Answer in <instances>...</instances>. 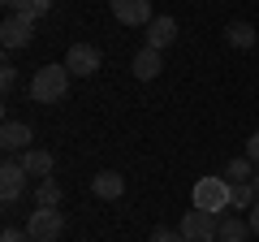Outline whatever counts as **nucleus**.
<instances>
[{
  "mask_svg": "<svg viewBox=\"0 0 259 242\" xmlns=\"http://www.w3.org/2000/svg\"><path fill=\"white\" fill-rule=\"evenodd\" d=\"M259 195H255V182H242V186H233V208H255Z\"/></svg>",
  "mask_w": 259,
  "mask_h": 242,
  "instance_id": "nucleus-19",
  "label": "nucleus"
},
{
  "mask_svg": "<svg viewBox=\"0 0 259 242\" xmlns=\"http://www.w3.org/2000/svg\"><path fill=\"white\" fill-rule=\"evenodd\" d=\"M65 69L74 78H95V69H100V48L95 44H74L65 52Z\"/></svg>",
  "mask_w": 259,
  "mask_h": 242,
  "instance_id": "nucleus-7",
  "label": "nucleus"
},
{
  "mask_svg": "<svg viewBox=\"0 0 259 242\" xmlns=\"http://www.w3.org/2000/svg\"><path fill=\"white\" fill-rule=\"evenodd\" d=\"M35 208H61V186H56L52 177H44L35 186Z\"/></svg>",
  "mask_w": 259,
  "mask_h": 242,
  "instance_id": "nucleus-17",
  "label": "nucleus"
},
{
  "mask_svg": "<svg viewBox=\"0 0 259 242\" xmlns=\"http://www.w3.org/2000/svg\"><path fill=\"white\" fill-rule=\"evenodd\" d=\"M0 242H30V233L26 229H5V233H0Z\"/></svg>",
  "mask_w": 259,
  "mask_h": 242,
  "instance_id": "nucleus-22",
  "label": "nucleus"
},
{
  "mask_svg": "<svg viewBox=\"0 0 259 242\" xmlns=\"http://www.w3.org/2000/svg\"><path fill=\"white\" fill-rule=\"evenodd\" d=\"M182 238L186 242H216V233H221V216L203 212V208H190V212L182 216Z\"/></svg>",
  "mask_w": 259,
  "mask_h": 242,
  "instance_id": "nucleus-4",
  "label": "nucleus"
},
{
  "mask_svg": "<svg viewBox=\"0 0 259 242\" xmlns=\"http://www.w3.org/2000/svg\"><path fill=\"white\" fill-rule=\"evenodd\" d=\"M91 190H95V199H108V204H112V199L125 195V177L112 173V169H104V173L91 177Z\"/></svg>",
  "mask_w": 259,
  "mask_h": 242,
  "instance_id": "nucleus-11",
  "label": "nucleus"
},
{
  "mask_svg": "<svg viewBox=\"0 0 259 242\" xmlns=\"http://www.w3.org/2000/svg\"><path fill=\"white\" fill-rule=\"evenodd\" d=\"M255 160L250 156H238V160H229V169H225V177H229V186H242V182H255Z\"/></svg>",
  "mask_w": 259,
  "mask_h": 242,
  "instance_id": "nucleus-15",
  "label": "nucleus"
},
{
  "mask_svg": "<svg viewBox=\"0 0 259 242\" xmlns=\"http://www.w3.org/2000/svg\"><path fill=\"white\" fill-rule=\"evenodd\" d=\"M255 195H259V169H255Z\"/></svg>",
  "mask_w": 259,
  "mask_h": 242,
  "instance_id": "nucleus-26",
  "label": "nucleus"
},
{
  "mask_svg": "<svg viewBox=\"0 0 259 242\" xmlns=\"http://www.w3.org/2000/svg\"><path fill=\"white\" fill-rule=\"evenodd\" d=\"M0 5H5V9H13V5H18V0H0Z\"/></svg>",
  "mask_w": 259,
  "mask_h": 242,
  "instance_id": "nucleus-25",
  "label": "nucleus"
},
{
  "mask_svg": "<svg viewBox=\"0 0 259 242\" xmlns=\"http://www.w3.org/2000/svg\"><path fill=\"white\" fill-rule=\"evenodd\" d=\"M246 156H250V160H255V165H259V130H255V134H250V139H246Z\"/></svg>",
  "mask_w": 259,
  "mask_h": 242,
  "instance_id": "nucleus-23",
  "label": "nucleus"
},
{
  "mask_svg": "<svg viewBox=\"0 0 259 242\" xmlns=\"http://www.w3.org/2000/svg\"><path fill=\"white\" fill-rule=\"evenodd\" d=\"M225 39H229L233 48H242V52H246V48H255V26H250V22H229V30H225Z\"/></svg>",
  "mask_w": 259,
  "mask_h": 242,
  "instance_id": "nucleus-16",
  "label": "nucleus"
},
{
  "mask_svg": "<svg viewBox=\"0 0 259 242\" xmlns=\"http://www.w3.org/2000/svg\"><path fill=\"white\" fill-rule=\"evenodd\" d=\"M0 44L5 52H18V48H30L35 44V18H22V13H9L5 26H0Z\"/></svg>",
  "mask_w": 259,
  "mask_h": 242,
  "instance_id": "nucleus-5",
  "label": "nucleus"
},
{
  "mask_svg": "<svg viewBox=\"0 0 259 242\" xmlns=\"http://www.w3.org/2000/svg\"><path fill=\"white\" fill-rule=\"evenodd\" d=\"M30 126L26 121H5L0 126V147H5V156H26L30 151Z\"/></svg>",
  "mask_w": 259,
  "mask_h": 242,
  "instance_id": "nucleus-9",
  "label": "nucleus"
},
{
  "mask_svg": "<svg viewBox=\"0 0 259 242\" xmlns=\"http://www.w3.org/2000/svg\"><path fill=\"white\" fill-rule=\"evenodd\" d=\"M22 190H26V169H22V160L9 156L0 165V199H5V212L22 199Z\"/></svg>",
  "mask_w": 259,
  "mask_h": 242,
  "instance_id": "nucleus-6",
  "label": "nucleus"
},
{
  "mask_svg": "<svg viewBox=\"0 0 259 242\" xmlns=\"http://www.w3.org/2000/svg\"><path fill=\"white\" fill-rule=\"evenodd\" d=\"M26 233H30V242H61V233H65L61 208H35L26 216Z\"/></svg>",
  "mask_w": 259,
  "mask_h": 242,
  "instance_id": "nucleus-3",
  "label": "nucleus"
},
{
  "mask_svg": "<svg viewBox=\"0 0 259 242\" xmlns=\"http://www.w3.org/2000/svg\"><path fill=\"white\" fill-rule=\"evenodd\" d=\"M130 69H134V78H139V83H151V78L164 69V52H156V48L143 44L139 52H134V61H130Z\"/></svg>",
  "mask_w": 259,
  "mask_h": 242,
  "instance_id": "nucleus-10",
  "label": "nucleus"
},
{
  "mask_svg": "<svg viewBox=\"0 0 259 242\" xmlns=\"http://www.w3.org/2000/svg\"><path fill=\"white\" fill-rule=\"evenodd\" d=\"M246 221H250V233H255V238H259V204L250 208V216H246Z\"/></svg>",
  "mask_w": 259,
  "mask_h": 242,
  "instance_id": "nucleus-24",
  "label": "nucleus"
},
{
  "mask_svg": "<svg viewBox=\"0 0 259 242\" xmlns=\"http://www.w3.org/2000/svg\"><path fill=\"white\" fill-rule=\"evenodd\" d=\"M194 208H203V212H212V216H225L233 208L229 177H199V182H194Z\"/></svg>",
  "mask_w": 259,
  "mask_h": 242,
  "instance_id": "nucleus-2",
  "label": "nucleus"
},
{
  "mask_svg": "<svg viewBox=\"0 0 259 242\" xmlns=\"http://www.w3.org/2000/svg\"><path fill=\"white\" fill-rule=\"evenodd\" d=\"M0 87H5V91H13V87H18V69H13L9 61L0 65Z\"/></svg>",
  "mask_w": 259,
  "mask_h": 242,
  "instance_id": "nucleus-21",
  "label": "nucleus"
},
{
  "mask_svg": "<svg viewBox=\"0 0 259 242\" xmlns=\"http://www.w3.org/2000/svg\"><path fill=\"white\" fill-rule=\"evenodd\" d=\"M112 18L121 26H151L156 13H151V0H112Z\"/></svg>",
  "mask_w": 259,
  "mask_h": 242,
  "instance_id": "nucleus-8",
  "label": "nucleus"
},
{
  "mask_svg": "<svg viewBox=\"0 0 259 242\" xmlns=\"http://www.w3.org/2000/svg\"><path fill=\"white\" fill-rule=\"evenodd\" d=\"M173 39H177V22L168 18V13H164V18H156V22L147 26V48H156V52H164Z\"/></svg>",
  "mask_w": 259,
  "mask_h": 242,
  "instance_id": "nucleus-12",
  "label": "nucleus"
},
{
  "mask_svg": "<svg viewBox=\"0 0 259 242\" xmlns=\"http://www.w3.org/2000/svg\"><path fill=\"white\" fill-rule=\"evenodd\" d=\"M69 83H74V74L65 65H44V69H35V78H30V100L35 104H61L65 95H69Z\"/></svg>",
  "mask_w": 259,
  "mask_h": 242,
  "instance_id": "nucleus-1",
  "label": "nucleus"
},
{
  "mask_svg": "<svg viewBox=\"0 0 259 242\" xmlns=\"http://www.w3.org/2000/svg\"><path fill=\"white\" fill-rule=\"evenodd\" d=\"M151 242H186V238H182V229H164L160 225V229H151Z\"/></svg>",
  "mask_w": 259,
  "mask_h": 242,
  "instance_id": "nucleus-20",
  "label": "nucleus"
},
{
  "mask_svg": "<svg viewBox=\"0 0 259 242\" xmlns=\"http://www.w3.org/2000/svg\"><path fill=\"white\" fill-rule=\"evenodd\" d=\"M246 238H250V221H242V216H221L216 242H246Z\"/></svg>",
  "mask_w": 259,
  "mask_h": 242,
  "instance_id": "nucleus-14",
  "label": "nucleus"
},
{
  "mask_svg": "<svg viewBox=\"0 0 259 242\" xmlns=\"http://www.w3.org/2000/svg\"><path fill=\"white\" fill-rule=\"evenodd\" d=\"M52 9V0H18V5H13V13H22V18H44V13Z\"/></svg>",
  "mask_w": 259,
  "mask_h": 242,
  "instance_id": "nucleus-18",
  "label": "nucleus"
},
{
  "mask_svg": "<svg viewBox=\"0 0 259 242\" xmlns=\"http://www.w3.org/2000/svg\"><path fill=\"white\" fill-rule=\"evenodd\" d=\"M22 169H26V177H52V151H44V147H30L26 156H22Z\"/></svg>",
  "mask_w": 259,
  "mask_h": 242,
  "instance_id": "nucleus-13",
  "label": "nucleus"
}]
</instances>
